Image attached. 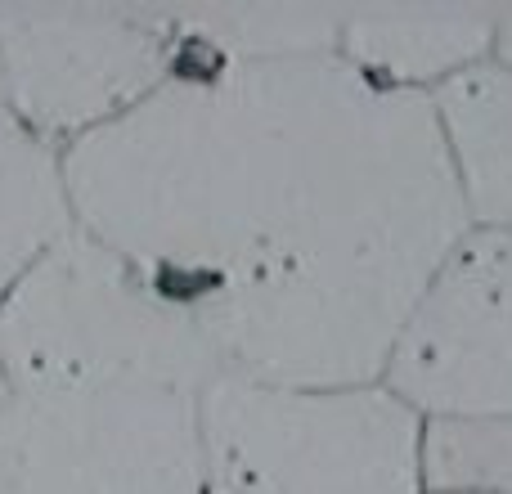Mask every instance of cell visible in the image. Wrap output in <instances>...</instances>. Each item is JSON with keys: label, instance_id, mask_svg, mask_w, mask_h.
Here are the masks:
<instances>
[{"label": "cell", "instance_id": "obj_13", "mask_svg": "<svg viewBox=\"0 0 512 494\" xmlns=\"http://www.w3.org/2000/svg\"><path fill=\"white\" fill-rule=\"evenodd\" d=\"M9 391H14V387H9V378H5V364H0V409L9 405Z\"/></svg>", "mask_w": 512, "mask_h": 494}, {"label": "cell", "instance_id": "obj_6", "mask_svg": "<svg viewBox=\"0 0 512 494\" xmlns=\"http://www.w3.org/2000/svg\"><path fill=\"white\" fill-rule=\"evenodd\" d=\"M382 387L423 418H512V225H472L445 252Z\"/></svg>", "mask_w": 512, "mask_h": 494}, {"label": "cell", "instance_id": "obj_11", "mask_svg": "<svg viewBox=\"0 0 512 494\" xmlns=\"http://www.w3.org/2000/svg\"><path fill=\"white\" fill-rule=\"evenodd\" d=\"M427 494H512V418H427Z\"/></svg>", "mask_w": 512, "mask_h": 494}, {"label": "cell", "instance_id": "obj_10", "mask_svg": "<svg viewBox=\"0 0 512 494\" xmlns=\"http://www.w3.org/2000/svg\"><path fill=\"white\" fill-rule=\"evenodd\" d=\"M167 14L185 41L243 63L337 54V36H342L337 9L310 5H185Z\"/></svg>", "mask_w": 512, "mask_h": 494}, {"label": "cell", "instance_id": "obj_3", "mask_svg": "<svg viewBox=\"0 0 512 494\" xmlns=\"http://www.w3.org/2000/svg\"><path fill=\"white\" fill-rule=\"evenodd\" d=\"M212 481L239 494H427V418L364 387H274L221 373L198 396Z\"/></svg>", "mask_w": 512, "mask_h": 494}, {"label": "cell", "instance_id": "obj_1", "mask_svg": "<svg viewBox=\"0 0 512 494\" xmlns=\"http://www.w3.org/2000/svg\"><path fill=\"white\" fill-rule=\"evenodd\" d=\"M72 221L194 319L221 373L382 382L427 279L472 230L427 95L337 54L176 63L63 149Z\"/></svg>", "mask_w": 512, "mask_h": 494}, {"label": "cell", "instance_id": "obj_5", "mask_svg": "<svg viewBox=\"0 0 512 494\" xmlns=\"http://www.w3.org/2000/svg\"><path fill=\"white\" fill-rule=\"evenodd\" d=\"M176 63L153 5H0V104L54 149L135 108Z\"/></svg>", "mask_w": 512, "mask_h": 494}, {"label": "cell", "instance_id": "obj_9", "mask_svg": "<svg viewBox=\"0 0 512 494\" xmlns=\"http://www.w3.org/2000/svg\"><path fill=\"white\" fill-rule=\"evenodd\" d=\"M72 230L63 149L27 131L0 104V301Z\"/></svg>", "mask_w": 512, "mask_h": 494}, {"label": "cell", "instance_id": "obj_4", "mask_svg": "<svg viewBox=\"0 0 512 494\" xmlns=\"http://www.w3.org/2000/svg\"><path fill=\"white\" fill-rule=\"evenodd\" d=\"M198 396L149 382L9 391L0 494H212Z\"/></svg>", "mask_w": 512, "mask_h": 494}, {"label": "cell", "instance_id": "obj_7", "mask_svg": "<svg viewBox=\"0 0 512 494\" xmlns=\"http://www.w3.org/2000/svg\"><path fill=\"white\" fill-rule=\"evenodd\" d=\"M495 54V14L418 9V14H342L337 59L387 90L432 95L441 81Z\"/></svg>", "mask_w": 512, "mask_h": 494}, {"label": "cell", "instance_id": "obj_8", "mask_svg": "<svg viewBox=\"0 0 512 494\" xmlns=\"http://www.w3.org/2000/svg\"><path fill=\"white\" fill-rule=\"evenodd\" d=\"M427 99L468 221L512 225V68L490 54Z\"/></svg>", "mask_w": 512, "mask_h": 494}, {"label": "cell", "instance_id": "obj_12", "mask_svg": "<svg viewBox=\"0 0 512 494\" xmlns=\"http://www.w3.org/2000/svg\"><path fill=\"white\" fill-rule=\"evenodd\" d=\"M495 59L512 68V9L508 14H495Z\"/></svg>", "mask_w": 512, "mask_h": 494}, {"label": "cell", "instance_id": "obj_2", "mask_svg": "<svg viewBox=\"0 0 512 494\" xmlns=\"http://www.w3.org/2000/svg\"><path fill=\"white\" fill-rule=\"evenodd\" d=\"M0 364L14 391L149 382L203 391L221 378L194 319L90 234H63L0 301Z\"/></svg>", "mask_w": 512, "mask_h": 494}]
</instances>
